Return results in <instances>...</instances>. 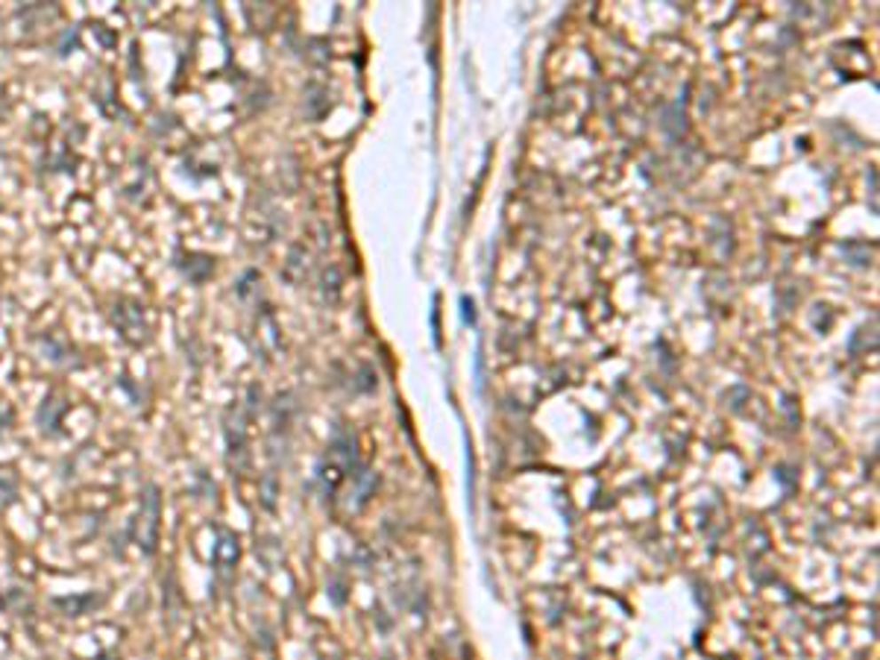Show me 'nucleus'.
Masks as SVG:
<instances>
[{"label": "nucleus", "instance_id": "1", "mask_svg": "<svg viewBox=\"0 0 880 660\" xmlns=\"http://www.w3.org/2000/svg\"><path fill=\"white\" fill-rule=\"evenodd\" d=\"M159 516H161V499L156 487H147L141 496V511L136 520V543L145 554H153L159 546Z\"/></svg>", "mask_w": 880, "mask_h": 660}, {"label": "nucleus", "instance_id": "2", "mask_svg": "<svg viewBox=\"0 0 880 660\" xmlns=\"http://www.w3.org/2000/svg\"><path fill=\"white\" fill-rule=\"evenodd\" d=\"M215 561H217V570L220 572H226V570L235 567V561H238V540H235V534H229V531L220 534V543L215 546Z\"/></svg>", "mask_w": 880, "mask_h": 660}]
</instances>
